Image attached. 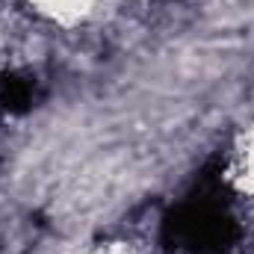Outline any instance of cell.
I'll use <instances>...</instances> for the list:
<instances>
[{"instance_id":"6da1fadb","label":"cell","mask_w":254,"mask_h":254,"mask_svg":"<svg viewBox=\"0 0 254 254\" xmlns=\"http://www.w3.org/2000/svg\"><path fill=\"white\" fill-rule=\"evenodd\" d=\"M237 240L240 225L231 213V192L222 166L213 163L163 216V243L181 254H228Z\"/></svg>"},{"instance_id":"7a4b0ae2","label":"cell","mask_w":254,"mask_h":254,"mask_svg":"<svg viewBox=\"0 0 254 254\" xmlns=\"http://www.w3.org/2000/svg\"><path fill=\"white\" fill-rule=\"evenodd\" d=\"M33 89L36 83L27 74H3L0 80V107L9 113H24L33 107Z\"/></svg>"}]
</instances>
